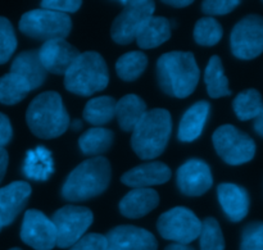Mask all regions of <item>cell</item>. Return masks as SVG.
I'll return each mask as SVG.
<instances>
[{
    "instance_id": "cell-1",
    "label": "cell",
    "mask_w": 263,
    "mask_h": 250,
    "mask_svg": "<svg viewBox=\"0 0 263 250\" xmlns=\"http://www.w3.org/2000/svg\"><path fill=\"white\" fill-rule=\"evenodd\" d=\"M199 77V67L190 51H170L157 62L158 84L170 97L184 99L192 95Z\"/></svg>"
},
{
    "instance_id": "cell-2",
    "label": "cell",
    "mask_w": 263,
    "mask_h": 250,
    "mask_svg": "<svg viewBox=\"0 0 263 250\" xmlns=\"http://www.w3.org/2000/svg\"><path fill=\"white\" fill-rule=\"evenodd\" d=\"M112 169L107 158L94 157L76 167L62 186V197L67 202H85L103 194L108 189Z\"/></svg>"
},
{
    "instance_id": "cell-3",
    "label": "cell",
    "mask_w": 263,
    "mask_h": 250,
    "mask_svg": "<svg viewBox=\"0 0 263 250\" xmlns=\"http://www.w3.org/2000/svg\"><path fill=\"white\" fill-rule=\"evenodd\" d=\"M26 121L35 136L40 139H55L69 127V116L62 97L55 91H45L30 103Z\"/></svg>"
},
{
    "instance_id": "cell-4",
    "label": "cell",
    "mask_w": 263,
    "mask_h": 250,
    "mask_svg": "<svg viewBox=\"0 0 263 250\" xmlns=\"http://www.w3.org/2000/svg\"><path fill=\"white\" fill-rule=\"evenodd\" d=\"M172 132V120L168 110L156 108L146 110L133 131L131 146L144 161L158 158L166 149Z\"/></svg>"
},
{
    "instance_id": "cell-5",
    "label": "cell",
    "mask_w": 263,
    "mask_h": 250,
    "mask_svg": "<svg viewBox=\"0 0 263 250\" xmlns=\"http://www.w3.org/2000/svg\"><path fill=\"white\" fill-rule=\"evenodd\" d=\"M109 72L104 58L97 51L80 54L64 74V86L80 97H90L108 86Z\"/></svg>"
},
{
    "instance_id": "cell-6",
    "label": "cell",
    "mask_w": 263,
    "mask_h": 250,
    "mask_svg": "<svg viewBox=\"0 0 263 250\" xmlns=\"http://www.w3.org/2000/svg\"><path fill=\"white\" fill-rule=\"evenodd\" d=\"M71 28L72 21L68 14H62L44 8L25 13L20 21L21 32L44 43L67 37Z\"/></svg>"
},
{
    "instance_id": "cell-7",
    "label": "cell",
    "mask_w": 263,
    "mask_h": 250,
    "mask_svg": "<svg viewBox=\"0 0 263 250\" xmlns=\"http://www.w3.org/2000/svg\"><path fill=\"white\" fill-rule=\"evenodd\" d=\"M213 146L223 162L230 166L248 163L256 156V143L233 125L220 126L213 133Z\"/></svg>"
},
{
    "instance_id": "cell-8",
    "label": "cell",
    "mask_w": 263,
    "mask_h": 250,
    "mask_svg": "<svg viewBox=\"0 0 263 250\" xmlns=\"http://www.w3.org/2000/svg\"><path fill=\"white\" fill-rule=\"evenodd\" d=\"M120 3L125 8L113 22L110 36L117 44L127 45L135 40L149 18L153 17L156 4L149 0H127Z\"/></svg>"
},
{
    "instance_id": "cell-9",
    "label": "cell",
    "mask_w": 263,
    "mask_h": 250,
    "mask_svg": "<svg viewBox=\"0 0 263 250\" xmlns=\"http://www.w3.org/2000/svg\"><path fill=\"white\" fill-rule=\"evenodd\" d=\"M94 221L92 212L86 207L64 205L51 217L57 230V246L71 248L85 235Z\"/></svg>"
},
{
    "instance_id": "cell-10",
    "label": "cell",
    "mask_w": 263,
    "mask_h": 250,
    "mask_svg": "<svg viewBox=\"0 0 263 250\" xmlns=\"http://www.w3.org/2000/svg\"><path fill=\"white\" fill-rule=\"evenodd\" d=\"M157 228L159 235L166 240L187 245L199 238L202 221L187 208L176 207L158 218Z\"/></svg>"
},
{
    "instance_id": "cell-11",
    "label": "cell",
    "mask_w": 263,
    "mask_h": 250,
    "mask_svg": "<svg viewBox=\"0 0 263 250\" xmlns=\"http://www.w3.org/2000/svg\"><path fill=\"white\" fill-rule=\"evenodd\" d=\"M231 51L238 59L251 61L263 53V17L249 14L241 18L230 36Z\"/></svg>"
},
{
    "instance_id": "cell-12",
    "label": "cell",
    "mask_w": 263,
    "mask_h": 250,
    "mask_svg": "<svg viewBox=\"0 0 263 250\" xmlns=\"http://www.w3.org/2000/svg\"><path fill=\"white\" fill-rule=\"evenodd\" d=\"M21 239L35 250H51L57 246V230L43 212L28 209L22 221Z\"/></svg>"
},
{
    "instance_id": "cell-13",
    "label": "cell",
    "mask_w": 263,
    "mask_h": 250,
    "mask_svg": "<svg viewBox=\"0 0 263 250\" xmlns=\"http://www.w3.org/2000/svg\"><path fill=\"white\" fill-rule=\"evenodd\" d=\"M210 166L202 159H189L177 169V186L187 197H200L212 187Z\"/></svg>"
},
{
    "instance_id": "cell-14",
    "label": "cell",
    "mask_w": 263,
    "mask_h": 250,
    "mask_svg": "<svg viewBox=\"0 0 263 250\" xmlns=\"http://www.w3.org/2000/svg\"><path fill=\"white\" fill-rule=\"evenodd\" d=\"M37 53L45 71L54 74H66L81 54L64 39L46 41L41 45Z\"/></svg>"
},
{
    "instance_id": "cell-15",
    "label": "cell",
    "mask_w": 263,
    "mask_h": 250,
    "mask_svg": "<svg viewBox=\"0 0 263 250\" xmlns=\"http://www.w3.org/2000/svg\"><path fill=\"white\" fill-rule=\"evenodd\" d=\"M108 249L112 250H157L158 243L152 233L131 225L112 228L105 235Z\"/></svg>"
},
{
    "instance_id": "cell-16",
    "label": "cell",
    "mask_w": 263,
    "mask_h": 250,
    "mask_svg": "<svg viewBox=\"0 0 263 250\" xmlns=\"http://www.w3.org/2000/svg\"><path fill=\"white\" fill-rule=\"evenodd\" d=\"M171 179V169L162 162H146L122 175L121 181L134 189H151L166 184Z\"/></svg>"
},
{
    "instance_id": "cell-17",
    "label": "cell",
    "mask_w": 263,
    "mask_h": 250,
    "mask_svg": "<svg viewBox=\"0 0 263 250\" xmlns=\"http://www.w3.org/2000/svg\"><path fill=\"white\" fill-rule=\"evenodd\" d=\"M30 195L31 186L25 181L10 182L0 189V217L3 226H9L14 222L26 207Z\"/></svg>"
},
{
    "instance_id": "cell-18",
    "label": "cell",
    "mask_w": 263,
    "mask_h": 250,
    "mask_svg": "<svg viewBox=\"0 0 263 250\" xmlns=\"http://www.w3.org/2000/svg\"><path fill=\"white\" fill-rule=\"evenodd\" d=\"M217 197L221 208L231 222H240L249 212V194L244 187L231 182L218 185Z\"/></svg>"
},
{
    "instance_id": "cell-19",
    "label": "cell",
    "mask_w": 263,
    "mask_h": 250,
    "mask_svg": "<svg viewBox=\"0 0 263 250\" xmlns=\"http://www.w3.org/2000/svg\"><path fill=\"white\" fill-rule=\"evenodd\" d=\"M159 204V195L153 189H134L122 198L120 210L127 218H141L156 209Z\"/></svg>"
},
{
    "instance_id": "cell-20",
    "label": "cell",
    "mask_w": 263,
    "mask_h": 250,
    "mask_svg": "<svg viewBox=\"0 0 263 250\" xmlns=\"http://www.w3.org/2000/svg\"><path fill=\"white\" fill-rule=\"evenodd\" d=\"M211 104L205 100H200L193 104L182 116L179 126L177 138L182 143H192L197 140L203 132L205 122L210 116Z\"/></svg>"
},
{
    "instance_id": "cell-21",
    "label": "cell",
    "mask_w": 263,
    "mask_h": 250,
    "mask_svg": "<svg viewBox=\"0 0 263 250\" xmlns=\"http://www.w3.org/2000/svg\"><path fill=\"white\" fill-rule=\"evenodd\" d=\"M10 72L22 77L30 85L31 90L40 87L48 73L39 59L37 50H26L18 54L10 66Z\"/></svg>"
},
{
    "instance_id": "cell-22",
    "label": "cell",
    "mask_w": 263,
    "mask_h": 250,
    "mask_svg": "<svg viewBox=\"0 0 263 250\" xmlns=\"http://www.w3.org/2000/svg\"><path fill=\"white\" fill-rule=\"evenodd\" d=\"M23 175L33 181H46L54 172L53 157L45 146L28 150L22 167Z\"/></svg>"
},
{
    "instance_id": "cell-23",
    "label": "cell",
    "mask_w": 263,
    "mask_h": 250,
    "mask_svg": "<svg viewBox=\"0 0 263 250\" xmlns=\"http://www.w3.org/2000/svg\"><path fill=\"white\" fill-rule=\"evenodd\" d=\"M145 113L146 104L135 94L125 95L116 104V118L120 127L126 132L134 131Z\"/></svg>"
},
{
    "instance_id": "cell-24",
    "label": "cell",
    "mask_w": 263,
    "mask_h": 250,
    "mask_svg": "<svg viewBox=\"0 0 263 250\" xmlns=\"http://www.w3.org/2000/svg\"><path fill=\"white\" fill-rule=\"evenodd\" d=\"M170 37H171V22L164 17L153 15L144 25L135 40L139 48L154 49L166 43Z\"/></svg>"
},
{
    "instance_id": "cell-25",
    "label": "cell",
    "mask_w": 263,
    "mask_h": 250,
    "mask_svg": "<svg viewBox=\"0 0 263 250\" xmlns=\"http://www.w3.org/2000/svg\"><path fill=\"white\" fill-rule=\"evenodd\" d=\"M115 133L103 127H94L85 131L79 139V146L85 156L100 157L112 146Z\"/></svg>"
},
{
    "instance_id": "cell-26",
    "label": "cell",
    "mask_w": 263,
    "mask_h": 250,
    "mask_svg": "<svg viewBox=\"0 0 263 250\" xmlns=\"http://www.w3.org/2000/svg\"><path fill=\"white\" fill-rule=\"evenodd\" d=\"M204 81L207 85L208 95L213 99L223 98L231 95V90L229 87V80L223 73V66L220 56H211L204 71Z\"/></svg>"
},
{
    "instance_id": "cell-27",
    "label": "cell",
    "mask_w": 263,
    "mask_h": 250,
    "mask_svg": "<svg viewBox=\"0 0 263 250\" xmlns=\"http://www.w3.org/2000/svg\"><path fill=\"white\" fill-rule=\"evenodd\" d=\"M116 102L112 97H98L89 100L85 105L84 120L100 127L116 117Z\"/></svg>"
},
{
    "instance_id": "cell-28",
    "label": "cell",
    "mask_w": 263,
    "mask_h": 250,
    "mask_svg": "<svg viewBox=\"0 0 263 250\" xmlns=\"http://www.w3.org/2000/svg\"><path fill=\"white\" fill-rule=\"evenodd\" d=\"M30 91V85L22 77L17 76L12 72L0 77V103L2 104H17V103L22 102Z\"/></svg>"
},
{
    "instance_id": "cell-29",
    "label": "cell",
    "mask_w": 263,
    "mask_h": 250,
    "mask_svg": "<svg viewBox=\"0 0 263 250\" xmlns=\"http://www.w3.org/2000/svg\"><path fill=\"white\" fill-rule=\"evenodd\" d=\"M234 112L240 121L254 120L263 108L262 95L256 89H247L238 94L233 103Z\"/></svg>"
},
{
    "instance_id": "cell-30",
    "label": "cell",
    "mask_w": 263,
    "mask_h": 250,
    "mask_svg": "<svg viewBox=\"0 0 263 250\" xmlns=\"http://www.w3.org/2000/svg\"><path fill=\"white\" fill-rule=\"evenodd\" d=\"M148 66V58L143 51H130L118 58L116 71L123 81H135Z\"/></svg>"
},
{
    "instance_id": "cell-31",
    "label": "cell",
    "mask_w": 263,
    "mask_h": 250,
    "mask_svg": "<svg viewBox=\"0 0 263 250\" xmlns=\"http://www.w3.org/2000/svg\"><path fill=\"white\" fill-rule=\"evenodd\" d=\"M222 26L212 17L200 18L194 27V40L202 46H213L222 39Z\"/></svg>"
},
{
    "instance_id": "cell-32",
    "label": "cell",
    "mask_w": 263,
    "mask_h": 250,
    "mask_svg": "<svg viewBox=\"0 0 263 250\" xmlns=\"http://www.w3.org/2000/svg\"><path fill=\"white\" fill-rule=\"evenodd\" d=\"M199 244L200 250H225V239L217 220L208 217L203 221Z\"/></svg>"
},
{
    "instance_id": "cell-33",
    "label": "cell",
    "mask_w": 263,
    "mask_h": 250,
    "mask_svg": "<svg viewBox=\"0 0 263 250\" xmlns=\"http://www.w3.org/2000/svg\"><path fill=\"white\" fill-rule=\"evenodd\" d=\"M17 49V37L14 28L9 20L0 17V64H4L12 58Z\"/></svg>"
},
{
    "instance_id": "cell-34",
    "label": "cell",
    "mask_w": 263,
    "mask_h": 250,
    "mask_svg": "<svg viewBox=\"0 0 263 250\" xmlns=\"http://www.w3.org/2000/svg\"><path fill=\"white\" fill-rule=\"evenodd\" d=\"M240 250H263V221L251 222L244 227Z\"/></svg>"
},
{
    "instance_id": "cell-35",
    "label": "cell",
    "mask_w": 263,
    "mask_h": 250,
    "mask_svg": "<svg viewBox=\"0 0 263 250\" xmlns=\"http://www.w3.org/2000/svg\"><path fill=\"white\" fill-rule=\"evenodd\" d=\"M239 4V0H207L202 3V10L207 15H223L233 12Z\"/></svg>"
},
{
    "instance_id": "cell-36",
    "label": "cell",
    "mask_w": 263,
    "mask_h": 250,
    "mask_svg": "<svg viewBox=\"0 0 263 250\" xmlns=\"http://www.w3.org/2000/svg\"><path fill=\"white\" fill-rule=\"evenodd\" d=\"M108 241L104 235L100 234H87L80 239L69 250H107Z\"/></svg>"
},
{
    "instance_id": "cell-37",
    "label": "cell",
    "mask_w": 263,
    "mask_h": 250,
    "mask_svg": "<svg viewBox=\"0 0 263 250\" xmlns=\"http://www.w3.org/2000/svg\"><path fill=\"white\" fill-rule=\"evenodd\" d=\"M82 3L80 0H44L41 2V7L44 9L53 10V12L68 14L74 13L81 8Z\"/></svg>"
},
{
    "instance_id": "cell-38",
    "label": "cell",
    "mask_w": 263,
    "mask_h": 250,
    "mask_svg": "<svg viewBox=\"0 0 263 250\" xmlns=\"http://www.w3.org/2000/svg\"><path fill=\"white\" fill-rule=\"evenodd\" d=\"M13 128L10 121L4 113H0V149H4L7 144L12 140Z\"/></svg>"
},
{
    "instance_id": "cell-39",
    "label": "cell",
    "mask_w": 263,
    "mask_h": 250,
    "mask_svg": "<svg viewBox=\"0 0 263 250\" xmlns=\"http://www.w3.org/2000/svg\"><path fill=\"white\" fill-rule=\"evenodd\" d=\"M8 162H9V157L5 149H0V182L3 181L5 176V172L8 168Z\"/></svg>"
},
{
    "instance_id": "cell-40",
    "label": "cell",
    "mask_w": 263,
    "mask_h": 250,
    "mask_svg": "<svg viewBox=\"0 0 263 250\" xmlns=\"http://www.w3.org/2000/svg\"><path fill=\"white\" fill-rule=\"evenodd\" d=\"M253 127H254V131L263 138V108L261 112H259V114L254 118Z\"/></svg>"
},
{
    "instance_id": "cell-41",
    "label": "cell",
    "mask_w": 263,
    "mask_h": 250,
    "mask_svg": "<svg viewBox=\"0 0 263 250\" xmlns=\"http://www.w3.org/2000/svg\"><path fill=\"white\" fill-rule=\"evenodd\" d=\"M164 4L170 5V7H175V8H184L187 7V5L192 4V0H164Z\"/></svg>"
},
{
    "instance_id": "cell-42",
    "label": "cell",
    "mask_w": 263,
    "mask_h": 250,
    "mask_svg": "<svg viewBox=\"0 0 263 250\" xmlns=\"http://www.w3.org/2000/svg\"><path fill=\"white\" fill-rule=\"evenodd\" d=\"M164 250H195L193 246L185 245V244H171V245L167 246Z\"/></svg>"
},
{
    "instance_id": "cell-43",
    "label": "cell",
    "mask_w": 263,
    "mask_h": 250,
    "mask_svg": "<svg viewBox=\"0 0 263 250\" xmlns=\"http://www.w3.org/2000/svg\"><path fill=\"white\" fill-rule=\"evenodd\" d=\"M69 126H71L73 130H80V128L82 127V122L80 120H74V121H72L71 123H69Z\"/></svg>"
},
{
    "instance_id": "cell-44",
    "label": "cell",
    "mask_w": 263,
    "mask_h": 250,
    "mask_svg": "<svg viewBox=\"0 0 263 250\" xmlns=\"http://www.w3.org/2000/svg\"><path fill=\"white\" fill-rule=\"evenodd\" d=\"M4 227V226H3V222H2V217H0V231H2V228Z\"/></svg>"
},
{
    "instance_id": "cell-45",
    "label": "cell",
    "mask_w": 263,
    "mask_h": 250,
    "mask_svg": "<svg viewBox=\"0 0 263 250\" xmlns=\"http://www.w3.org/2000/svg\"><path fill=\"white\" fill-rule=\"evenodd\" d=\"M9 250H22V249H20V248H12V249H9Z\"/></svg>"
},
{
    "instance_id": "cell-46",
    "label": "cell",
    "mask_w": 263,
    "mask_h": 250,
    "mask_svg": "<svg viewBox=\"0 0 263 250\" xmlns=\"http://www.w3.org/2000/svg\"><path fill=\"white\" fill-rule=\"evenodd\" d=\"M107 250H112V249H107Z\"/></svg>"
}]
</instances>
